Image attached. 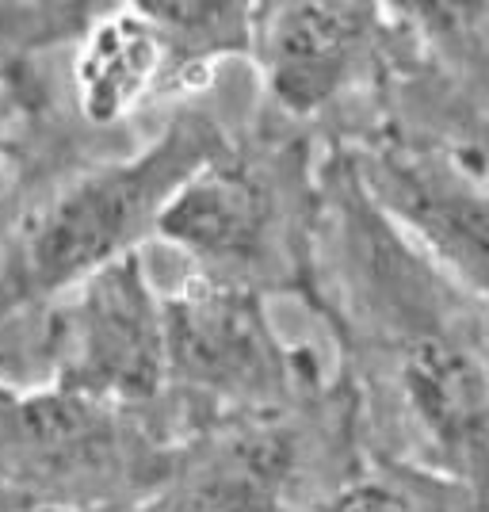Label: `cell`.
Returning a JSON list of instances; mask_svg holds the SVG:
<instances>
[{"label": "cell", "mask_w": 489, "mask_h": 512, "mask_svg": "<svg viewBox=\"0 0 489 512\" xmlns=\"http://www.w3.org/2000/svg\"><path fill=\"white\" fill-rule=\"evenodd\" d=\"M35 512H46V509H35ZM88 512H169V509H161L153 501H142V505H111V509H88Z\"/></svg>", "instance_id": "14"}, {"label": "cell", "mask_w": 489, "mask_h": 512, "mask_svg": "<svg viewBox=\"0 0 489 512\" xmlns=\"http://www.w3.org/2000/svg\"><path fill=\"white\" fill-rule=\"evenodd\" d=\"M383 39V4L283 0L256 4L253 58L268 100L306 119L360 81Z\"/></svg>", "instance_id": "8"}, {"label": "cell", "mask_w": 489, "mask_h": 512, "mask_svg": "<svg viewBox=\"0 0 489 512\" xmlns=\"http://www.w3.org/2000/svg\"><path fill=\"white\" fill-rule=\"evenodd\" d=\"M348 172L363 199L425 253L447 283L489 302V184L440 153L413 146H363Z\"/></svg>", "instance_id": "7"}, {"label": "cell", "mask_w": 489, "mask_h": 512, "mask_svg": "<svg viewBox=\"0 0 489 512\" xmlns=\"http://www.w3.org/2000/svg\"><path fill=\"white\" fill-rule=\"evenodd\" d=\"M23 512H35V509H31V505H27V509H23Z\"/></svg>", "instance_id": "16"}, {"label": "cell", "mask_w": 489, "mask_h": 512, "mask_svg": "<svg viewBox=\"0 0 489 512\" xmlns=\"http://www.w3.org/2000/svg\"><path fill=\"white\" fill-rule=\"evenodd\" d=\"M165 39L142 4H104L73 54V100L92 127H115L161 96Z\"/></svg>", "instance_id": "9"}, {"label": "cell", "mask_w": 489, "mask_h": 512, "mask_svg": "<svg viewBox=\"0 0 489 512\" xmlns=\"http://www.w3.org/2000/svg\"><path fill=\"white\" fill-rule=\"evenodd\" d=\"M104 4H0V62L12 50L81 43Z\"/></svg>", "instance_id": "12"}, {"label": "cell", "mask_w": 489, "mask_h": 512, "mask_svg": "<svg viewBox=\"0 0 489 512\" xmlns=\"http://www.w3.org/2000/svg\"><path fill=\"white\" fill-rule=\"evenodd\" d=\"M291 169H276L237 146L214 157L169 199L157 218V241L188 256L199 276L241 283L253 291H298L321 314L318 283L310 279V253L302 237L310 222H298L291 195Z\"/></svg>", "instance_id": "5"}, {"label": "cell", "mask_w": 489, "mask_h": 512, "mask_svg": "<svg viewBox=\"0 0 489 512\" xmlns=\"http://www.w3.org/2000/svg\"><path fill=\"white\" fill-rule=\"evenodd\" d=\"M383 329L344 337L363 352L367 383H352L360 413L383 409L398 444L386 459L467 482L489 505V344L474 321L428 302V279L379 283Z\"/></svg>", "instance_id": "2"}, {"label": "cell", "mask_w": 489, "mask_h": 512, "mask_svg": "<svg viewBox=\"0 0 489 512\" xmlns=\"http://www.w3.org/2000/svg\"><path fill=\"white\" fill-rule=\"evenodd\" d=\"M23 107H27V85H23L12 69H4L0 73V157L8 153L12 138H16Z\"/></svg>", "instance_id": "13"}, {"label": "cell", "mask_w": 489, "mask_h": 512, "mask_svg": "<svg viewBox=\"0 0 489 512\" xmlns=\"http://www.w3.org/2000/svg\"><path fill=\"white\" fill-rule=\"evenodd\" d=\"M230 134L203 107H180L165 130L130 157L69 176L23 214L0 260V318L50 310L100 268L138 253L157 234L169 199L203 165L230 150Z\"/></svg>", "instance_id": "1"}, {"label": "cell", "mask_w": 489, "mask_h": 512, "mask_svg": "<svg viewBox=\"0 0 489 512\" xmlns=\"http://www.w3.org/2000/svg\"><path fill=\"white\" fill-rule=\"evenodd\" d=\"M165 360L172 432L291 409L325 390L314 352L279 337L260 291L199 272L165 295Z\"/></svg>", "instance_id": "4"}, {"label": "cell", "mask_w": 489, "mask_h": 512, "mask_svg": "<svg viewBox=\"0 0 489 512\" xmlns=\"http://www.w3.org/2000/svg\"><path fill=\"white\" fill-rule=\"evenodd\" d=\"M157 23L169 69L161 96H188L211 81L214 65L253 54L256 4H199V0H149L142 4Z\"/></svg>", "instance_id": "10"}, {"label": "cell", "mask_w": 489, "mask_h": 512, "mask_svg": "<svg viewBox=\"0 0 489 512\" xmlns=\"http://www.w3.org/2000/svg\"><path fill=\"white\" fill-rule=\"evenodd\" d=\"M371 459L348 379L276 413L176 432L153 505L169 512H306Z\"/></svg>", "instance_id": "3"}, {"label": "cell", "mask_w": 489, "mask_h": 512, "mask_svg": "<svg viewBox=\"0 0 489 512\" xmlns=\"http://www.w3.org/2000/svg\"><path fill=\"white\" fill-rule=\"evenodd\" d=\"M46 383L119 409L165 406V295L149 283L142 253L88 276L43 318Z\"/></svg>", "instance_id": "6"}, {"label": "cell", "mask_w": 489, "mask_h": 512, "mask_svg": "<svg viewBox=\"0 0 489 512\" xmlns=\"http://www.w3.org/2000/svg\"><path fill=\"white\" fill-rule=\"evenodd\" d=\"M12 390H16V386H12V383H4V379H0V406H4L8 398H12Z\"/></svg>", "instance_id": "15"}, {"label": "cell", "mask_w": 489, "mask_h": 512, "mask_svg": "<svg viewBox=\"0 0 489 512\" xmlns=\"http://www.w3.org/2000/svg\"><path fill=\"white\" fill-rule=\"evenodd\" d=\"M306 512H489L486 497L428 467L371 455Z\"/></svg>", "instance_id": "11"}]
</instances>
